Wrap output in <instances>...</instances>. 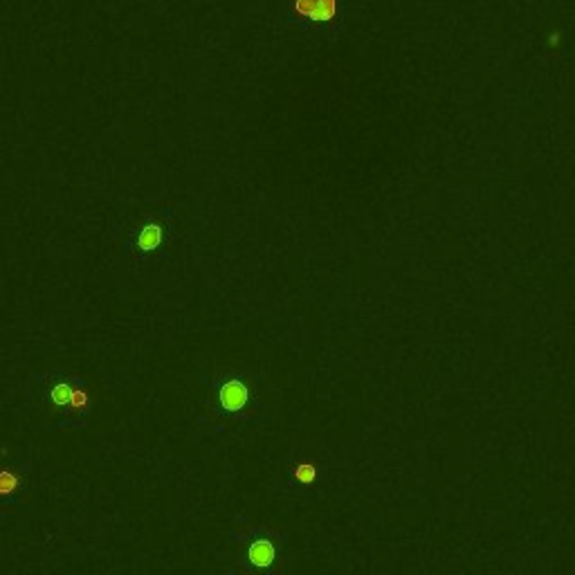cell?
<instances>
[{
    "mask_svg": "<svg viewBox=\"0 0 575 575\" xmlns=\"http://www.w3.org/2000/svg\"><path fill=\"white\" fill-rule=\"evenodd\" d=\"M295 12L315 21H328L335 14V0H295Z\"/></svg>",
    "mask_w": 575,
    "mask_h": 575,
    "instance_id": "6da1fadb",
    "label": "cell"
},
{
    "mask_svg": "<svg viewBox=\"0 0 575 575\" xmlns=\"http://www.w3.org/2000/svg\"><path fill=\"white\" fill-rule=\"evenodd\" d=\"M221 402L225 409L230 411H236L241 407H245L247 402V387L238 382V380H230V382H225L221 389Z\"/></svg>",
    "mask_w": 575,
    "mask_h": 575,
    "instance_id": "7a4b0ae2",
    "label": "cell"
},
{
    "mask_svg": "<svg viewBox=\"0 0 575 575\" xmlns=\"http://www.w3.org/2000/svg\"><path fill=\"white\" fill-rule=\"evenodd\" d=\"M247 555H249V562L256 564V566H261V569H265V566H270L274 562V555H277V550H274V544L268 539H256L249 544L247 548Z\"/></svg>",
    "mask_w": 575,
    "mask_h": 575,
    "instance_id": "3957f363",
    "label": "cell"
},
{
    "mask_svg": "<svg viewBox=\"0 0 575 575\" xmlns=\"http://www.w3.org/2000/svg\"><path fill=\"white\" fill-rule=\"evenodd\" d=\"M52 400L56 404H68V407H84L86 404V393L75 391L68 384H56L52 389Z\"/></svg>",
    "mask_w": 575,
    "mask_h": 575,
    "instance_id": "277c9868",
    "label": "cell"
},
{
    "mask_svg": "<svg viewBox=\"0 0 575 575\" xmlns=\"http://www.w3.org/2000/svg\"><path fill=\"white\" fill-rule=\"evenodd\" d=\"M162 241V230L160 225H149V228H144L142 234L137 236V247L142 249V252H151V249H156Z\"/></svg>",
    "mask_w": 575,
    "mask_h": 575,
    "instance_id": "5b68a950",
    "label": "cell"
},
{
    "mask_svg": "<svg viewBox=\"0 0 575 575\" xmlns=\"http://www.w3.org/2000/svg\"><path fill=\"white\" fill-rule=\"evenodd\" d=\"M16 476L12 472H0V495H10L16 490Z\"/></svg>",
    "mask_w": 575,
    "mask_h": 575,
    "instance_id": "8992f818",
    "label": "cell"
},
{
    "mask_svg": "<svg viewBox=\"0 0 575 575\" xmlns=\"http://www.w3.org/2000/svg\"><path fill=\"white\" fill-rule=\"evenodd\" d=\"M315 476H317V469H315L313 465H299V467L295 469V479H297V481L308 483V481H313Z\"/></svg>",
    "mask_w": 575,
    "mask_h": 575,
    "instance_id": "52a82bcc",
    "label": "cell"
}]
</instances>
